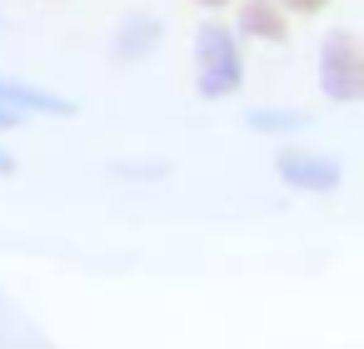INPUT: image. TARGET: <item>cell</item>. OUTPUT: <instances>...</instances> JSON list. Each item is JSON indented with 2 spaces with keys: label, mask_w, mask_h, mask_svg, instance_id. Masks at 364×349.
Returning <instances> with one entry per match:
<instances>
[{
  "label": "cell",
  "mask_w": 364,
  "mask_h": 349,
  "mask_svg": "<svg viewBox=\"0 0 364 349\" xmlns=\"http://www.w3.org/2000/svg\"><path fill=\"white\" fill-rule=\"evenodd\" d=\"M190 55H195V95L200 100L220 105V100L240 95V85H245V41L225 21H200L195 41H190Z\"/></svg>",
  "instance_id": "6da1fadb"
},
{
  "label": "cell",
  "mask_w": 364,
  "mask_h": 349,
  "mask_svg": "<svg viewBox=\"0 0 364 349\" xmlns=\"http://www.w3.org/2000/svg\"><path fill=\"white\" fill-rule=\"evenodd\" d=\"M314 70H319L324 100H334V105H359L364 100V41L354 31H344V26L329 31L319 41Z\"/></svg>",
  "instance_id": "7a4b0ae2"
},
{
  "label": "cell",
  "mask_w": 364,
  "mask_h": 349,
  "mask_svg": "<svg viewBox=\"0 0 364 349\" xmlns=\"http://www.w3.org/2000/svg\"><path fill=\"white\" fill-rule=\"evenodd\" d=\"M274 175L279 185L299 190V195H334L344 185V165L339 155H324V150H304V145H289L274 155Z\"/></svg>",
  "instance_id": "3957f363"
},
{
  "label": "cell",
  "mask_w": 364,
  "mask_h": 349,
  "mask_svg": "<svg viewBox=\"0 0 364 349\" xmlns=\"http://www.w3.org/2000/svg\"><path fill=\"white\" fill-rule=\"evenodd\" d=\"M160 36H165V21H160L155 11H130V16L115 26V36H110V60H115V65H140V60L155 55Z\"/></svg>",
  "instance_id": "277c9868"
},
{
  "label": "cell",
  "mask_w": 364,
  "mask_h": 349,
  "mask_svg": "<svg viewBox=\"0 0 364 349\" xmlns=\"http://www.w3.org/2000/svg\"><path fill=\"white\" fill-rule=\"evenodd\" d=\"M0 105L16 110V115H46V120H70L80 105L60 90H46V85H26V80H0Z\"/></svg>",
  "instance_id": "5b68a950"
},
{
  "label": "cell",
  "mask_w": 364,
  "mask_h": 349,
  "mask_svg": "<svg viewBox=\"0 0 364 349\" xmlns=\"http://www.w3.org/2000/svg\"><path fill=\"white\" fill-rule=\"evenodd\" d=\"M240 41H264V45H284L289 41V11L279 0H240L235 11V26H230Z\"/></svg>",
  "instance_id": "8992f818"
},
{
  "label": "cell",
  "mask_w": 364,
  "mask_h": 349,
  "mask_svg": "<svg viewBox=\"0 0 364 349\" xmlns=\"http://www.w3.org/2000/svg\"><path fill=\"white\" fill-rule=\"evenodd\" d=\"M245 130L255 135H294V130H309V110H294V105H259L245 115Z\"/></svg>",
  "instance_id": "52a82bcc"
},
{
  "label": "cell",
  "mask_w": 364,
  "mask_h": 349,
  "mask_svg": "<svg viewBox=\"0 0 364 349\" xmlns=\"http://www.w3.org/2000/svg\"><path fill=\"white\" fill-rule=\"evenodd\" d=\"M279 6H284L289 16H319V11L329 6V0H279Z\"/></svg>",
  "instance_id": "ba28073f"
},
{
  "label": "cell",
  "mask_w": 364,
  "mask_h": 349,
  "mask_svg": "<svg viewBox=\"0 0 364 349\" xmlns=\"http://www.w3.org/2000/svg\"><path fill=\"white\" fill-rule=\"evenodd\" d=\"M21 125H26V115H16V110L0 105V130H21Z\"/></svg>",
  "instance_id": "9c48e42d"
},
{
  "label": "cell",
  "mask_w": 364,
  "mask_h": 349,
  "mask_svg": "<svg viewBox=\"0 0 364 349\" xmlns=\"http://www.w3.org/2000/svg\"><path fill=\"white\" fill-rule=\"evenodd\" d=\"M0 175H16V155H11L6 145H0Z\"/></svg>",
  "instance_id": "30bf717a"
},
{
  "label": "cell",
  "mask_w": 364,
  "mask_h": 349,
  "mask_svg": "<svg viewBox=\"0 0 364 349\" xmlns=\"http://www.w3.org/2000/svg\"><path fill=\"white\" fill-rule=\"evenodd\" d=\"M195 6H200V11H225L230 0H195Z\"/></svg>",
  "instance_id": "8fae6325"
}]
</instances>
